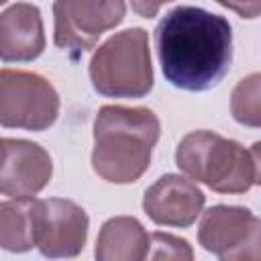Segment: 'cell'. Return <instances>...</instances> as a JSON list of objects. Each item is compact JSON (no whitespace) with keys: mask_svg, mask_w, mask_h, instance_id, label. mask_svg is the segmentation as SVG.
Instances as JSON below:
<instances>
[{"mask_svg":"<svg viewBox=\"0 0 261 261\" xmlns=\"http://www.w3.org/2000/svg\"><path fill=\"white\" fill-rule=\"evenodd\" d=\"M49 153L33 141L0 139V194L12 200L37 196L51 179Z\"/></svg>","mask_w":261,"mask_h":261,"instance_id":"9c48e42d","label":"cell"},{"mask_svg":"<svg viewBox=\"0 0 261 261\" xmlns=\"http://www.w3.org/2000/svg\"><path fill=\"white\" fill-rule=\"evenodd\" d=\"M135 8L143 14V16H149V14H153L157 8H159V4H151V6H143V4H135Z\"/></svg>","mask_w":261,"mask_h":261,"instance_id":"2e32d148","label":"cell"},{"mask_svg":"<svg viewBox=\"0 0 261 261\" xmlns=\"http://www.w3.org/2000/svg\"><path fill=\"white\" fill-rule=\"evenodd\" d=\"M126 4L114 2H55L53 16V41L59 49L69 53L71 59L92 49L98 39L120 24L124 18Z\"/></svg>","mask_w":261,"mask_h":261,"instance_id":"52a82bcc","label":"cell"},{"mask_svg":"<svg viewBox=\"0 0 261 261\" xmlns=\"http://www.w3.org/2000/svg\"><path fill=\"white\" fill-rule=\"evenodd\" d=\"M59 114V94L35 71L0 69V126L45 130Z\"/></svg>","mask_w":261,"mask_h":261,"instance_id":"5b68a950","label":"cell"},{"mask_svg":"<svg viewBox=\"0 0 261 261\" xmlns=\"http://www.w3.org/2000/svg\"><path fill=\"white\" fill-rule=\"evenodd\" d=\"M259 218L243 206L216 204L202 216L198 228L200 245L218 261H259Z\"/></svg>","mask_w":261,"mask_h":261,"instance_id":"8992f818","label":"cell"},{"mask_svg":"<svg viewBox=\"0 0 261 261\" xmlns=\"http://www.w3.org/2000/svg\"><path fill=\"white\" fill-rule=\"evenodd\" d=\"M90 80L108 98H143L153 88L149 35L133 27L108 37L90 59Z\"/></svg>","mask_w":261,"mask_h":261,"instance_id":"277c9868","label":"cell"},{"mask_svg":"<svg viewBox=\"0 0 261 261\" xmlns=\"http://www.w3.org/2000/svg\"><path fill=\"white\" fill-rule=\"evenodd\" d=\"M35 198L0 202V249L27 253L35 247Z\"/></svg>","mask_w":261,"mask_h":261,"instance_id":"4fadbf2b","label":"cell"},{"mask_svg":"<svg viewBox=\"0 0 261 261\" xmlns=\"http://www.w3.org/2000/svg\"><path fill=\"white\" fill-rule=\"evenodd\" d=\"M165 80L188 92L214 88L230 69L232 29L228 20L200 6L179 4L155 29Z\"/></svg>","mask_w":261,"mask_h":261,"instance_id":"6da1fadb","label":"cell"},{"mask_svg":"<svg viewBox=\"0 0 261 261\" xmlns=\"http://www.w3.org/2000/svg\"><path fill=\"white\" fill-rule=\"evenodd\" d=\"M175 165L218 194H245L259 184V143H241L212 130L188 133L175 149Z\"/></svg>","mask_w":261,"mask_h":261,"instance_id":"3957f363","label":"cell"},{"mask_svg":"<svg viewBox=\"0 0 261 261\" xmlns=\"http://www.w3.org/2000/svg\"><path fill=\"white\" fill-rule=\"evenodd\" d=\"M159 133V118L151 108L102 106L94 120V171L110 184L137 181L149 169Z\"/></svg>","mask_w":261,"mask_h":261,"instance_id":"7a4b0ae2","label":"cell"},{"mask_svg":"<svg viewBox=\"0 0 261 261\" xmlns=\"http://www.w3.org/2000/svg\"><path fill=\"white\" fill-rule=\"evenodd\" d=\"M149 234L135 216L108 218L96 239V261H143Z\"/></svg>","mask_w":261,"mask_h":261,"instance_id":"7c38bea8","label":"cell"},{"mask_svg":"<svg viewBox=\"0 0 261 261\" xmlns=\"http://www.w3.org/2000/svg\"><path fill=\"white\" fill-rule=\"evenodd\" d=\"M143 261H194V249L181 237L155 230L149 234V249Z\"/></svg>","mask_w":261,"mask_h":261,"instance_id":"9a60e30c","label":"cell"},{"mask_svg":"<svg viewBox=\"0 0 261 261\" xmlns=\"http://www.w3.org/2000/svg\"><path fill=\"white\" fill-rule=\"evenodd\" d=\"M259 73H251L249 77H243L230 98V110L237 122L247 126H259L261 106H259Z\"/></svg>","mask_w":261,"mask_h":261,"instance_id":"5bb4252c","label":"cell"},{"mask_svg":"<svg viewBox=\"0 0 261 261\" xmlns=\"http://www.w3.org/2000/svg\"><path fill=\"white\" fill-rule=\"evenodd\" d=\"M45 49L41 10L29 2L10 4L0 14V59L33 61Z\"/></svg>","mask_w":261,"mask_h":261,"instance_id":"8fae6325","label":"cell"},{"mask_svg":"<svg viewBox=\"0 0 261 261\" xmlns=\"http://www.w3.org/2000/svg\"><path fill=\"white\" fill-rule=\"evenodd\" d=\"M90 218L73 200L49 198L35 202V247L47 259L77 257L88 239Z\"/></svg>","mask_w":261,"mask_h":261,"instance_id":"ba28073f","label":"cell"},{"mask_svg":"<svg viewBox=\"0 0 261 261\" xmlns=\"http://www.w3.org/2000/svg\"><path fill=\"white\" fill-rule=\"evenodd\" d=\"M206 196L192 181L177 173L161 175L143 196L145 214L161 226H192L202 214Z\"/></svg>","mask_w":261,"mask_h":261,"instance_id":"30bf717a","label":"cell"}]
</instances>
